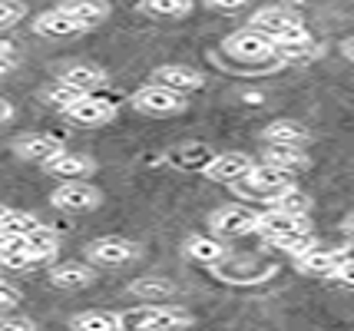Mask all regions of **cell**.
<instances>
[{
	"mask_svg": "<svg viewBox=\"0 0 354 331\" xmlns=\"http://www.w3.org/2000/svg\"><path fill=\"white\" fill-rule=\"evenodd\" d=\"M83 90H77V86H70V83H63V79H57V86H50V90H44V103H50V106H57V110H70L77 100H83Z\"/></svg>",
	"mask_w": 354,
	"mask_h": 331,
	"instance_id": "d6a6232c",
	"label": "cell"
},
{
	"mask_svg": "<svg viewBox=\"0 0 354 331\" xmlns=\"http://www.w3.org/2000/svg\"><path fill=\"white\" fill-rule=\"evenodd\" d=\"M27 245H30L33 265H46V262H53V258H57L60 238H57V232H53L50 225H44V222H40L30 236H27Z\"/></svg>",
	"mask_w": 354,
	"mask_h": 331,
	"instance_id": "cb8c5ba5",
	"label": "cell"
},
{
	"mask_svg": "<svg viewBox=\"0 0 354 331\" xmlns=\"http://www.w3.org/2000/svg\"><path fill=\"white\" fill-rule=\"evenodd\" d=\"M116 100H109V96H93L86 93L83 100H77L70 110L63 113L70 123H77V126H106L116 120Z\"/></svg>",
	"mask_w": 354,
	"mask_h": 331,
	"instance_id": "9c48e42d",
	"label": "cell"
},
{
	"mask_svg": "<svg viewBox=\"0 0 354 331\" xmlns=\"http://www.w3.org/2000/svg\"><path fill=\"white\" fill-rule=\"evenodd\" d=\"M248 23H252V27H259L262 33H268L272 40H295V37H305V33H308L301 14L292 10V7H281V3L255 10Z\"/></svg>",
	"mask_w": 354,
	"mask_h": 331,
	"instance_id": "277c9868",
	"label": "cell"
},
{
	"mask_svg": "<svg viewBox=\"0 0 354 331\" xmlns=\"http://www.w3.org/2000/svg\"><path fill=\"white\" fill-rule=\"evenodd\" d=\"M123 321L126 328H139V331H179L196 325V318L183 312L179 305H162V301H146L142 308L126 312Z\"/></svg>",
	"mask_w": 354,
	"mask_h": 331,
	"instance_id": "7a4b0ae2",
	"label": "cell"
},
{
	"mask_svg": "<svg viewBox=\"0 0 354 331\" xmlns=\"http://www.w3.org/2000/svg\"><path fill=\"white\" fill-rule=\"evenodd\" d=\"M37 321L30 318H0V331H33Z\"/></svg>",
	"mask_w": 354,
	"mask_h": 331,
	"instance_id": "d590c367",
	"label": "cell"
},
{
	"mask_svg": "<svg viewBox=\"0 0 354 331\" xmlns=\"http://www.w3.org/2000/svg\"><path fill=\"white\" fill-rule=\"evenodd\" d=\"M70 328L80 331H120L126 328V321L120 312H83V315L70 318Z\"/></svg>",
	"mask_w": 354,
	"mask_h": 331,
	"instance_id": "484cf974",
	"label": "cell"
},
{
	"mask_svg": "<svg viewBox=\"0 0 354 331\" xmlns=\"http://www.w3.org/2000/svg\"><path fill=\"white\" fill-rule=\"evenodd\" d=\"M248 0H205V7H212V10H222V14H235V10H242Z\"/></svg>",
	"mask_w": 354,
	"mask_h": 331,
	"instance_id": "74e56055",
	"label": "cell"
},
{
	"mask_svg": "<svg viewBox=\"0 0 354 331\" xmlns=\"http://www.w3.org/2000/svg\"><path fill=\"white\" fill-rule=\"evenodd\" d=\"M83 30H86V27H83L63 3L33 17V33H40V37H77V33H83Z\"/></svg>",
	"mask_w": 354,
	"mask_h": 331,
	"instance_id": "4fadbf2b",
	"label": "cell"
},
{
	"mask_svg": "<svg viewBox=\"0 0 354 331\" xmlns=\"http://www.w3.org/2000/svg\"><path fill=\"white\" fill-rule=\"evenodd\" d=\"M10 70H14V64H10V60H0V77H7Z\"/></svg>",
	"mask_w": 354,
	"mask_h": 331,
	"instance_id": "7bdbcfd3",
	"label": "cell"
},
{
	"mask_svg": "<svg viewBox=\"0 0 354 331\" xmlns=\"http://www.w3.org/2000/svg\"><path fill=\"white\" fill-rule=\"evenodd\" d=\"M96 169V162L83 153H70V149H60L57 156H50L44 162L46 176H57V179H86V176Z\"/></svg>",
	"mask_w": 354,
	"mask_h": 331,
	"instance_id": "9a60e30c",
	"label": "cell"
},
{
	"mask_svg": "<svg viewBox=\"0 0 354 331\" xmlns=\"http://www.w3.org/2000/svg\"><path fill=\"white\" fill-rule=\"evenodd\" d=\"M185 258H192L196 265H218V262H225V242L212 232V236H189L183 245Z\"/></svg>",
	"mask_w": 354,
	"mask_h": 331,
	"instance_id": "ac0fdd59",
	"label": "cell"
},
{
	"mask_svg": "<svg viewBox=\"0 0 354 331\" xmlns=\"http://www.w3.org/2000/svg\"><path fill=\"white\" fill-rule=\"evenodd\" d=\"M259 225V212H252L248 205H222L209 216V229L218 238H242L252 236Z\"/></svg>",
	"mask_w": 354,
	"mask_h": 331,
	"instance_id": "ba28073f",
	"label": "cell"
},
{
	"mask_svg": "<svg viewBox=\"0 0 354 331\" xmlns=\"http://www.w3.org/2000/svg\"><path fill=\"white\" fill-rule=\"evenodd\" d=\"M212 146H205V142H185V146H176L169 153V162L172 166H179L185 173H205V166L212 162Z\"/></svg>",
	"mask_w": 354,
	"mask_h": 331,
	"instance_id": "7402d4cb",
	"label": "cell"
},
{
	"mask_svg": "<svg viewBox=\"0 0 354 331\" xmlns=\"http://www.w3.org/2000/svg\"><path fill=\"white\" fill-rule=\"evenodd\" d=\"M268 245L278 249V252H285V255H301V252H308V249H315V245H318V238H315L311 229H298V232H288V236L272 238Z\"/></svg>",
	"mask_w": 354,
	"mask_h": 331,
	"instance_id": "4dcf8cb0",
	"label": "cell"
},
{
	"mask_svg": "<svg viewBox=\"0 0 354 331\" xmlns=\"http://www.w3.org/2000/svg\"><path fill=\"white\" fill-rule=\"evenodd\" d=\"M10 120H14V106L0 96V123H10Z\"/></svg>",
	"mask_w": 354,
	"mask_h": 331,
	"instance_id": "60d3db41",
	"label": "cell"
},
{
	"mask_svg": "<svg viewBox=\"0 0 354 331\" xmlns=\"http://www.w3.org/2000/svg\"><path fill=\"white\" fill-rule=\"evenodd\" d=\"M268 205L285 209V212H295V216H308L311 212V199L301 189H295V186H288L285 192H278L275 199H268Z\"/></svg>",
	"mask_w": 354,
	"mask_h": 331,
	"instance_id": "1f68e13d",
	"label": "cell"
},
{
	"mask_svg": "<svg viewBox=\"0 0 354 331\" xmlns=\"http://www.w3.org/2000/svg\"><path fill=\"white\" fill-rule=\"evenodd\" d=\"M341 57H344L348 64H354V37H344V40H341Z\"/></svg>",
	"mask_w": 354,
	"mask_h": 331,
	"instance_id": "ab89813d",
	"label": "cell"
},
{
	"mask_svg": "<svg viewBox=\"0 0 354 331\" xmlns=\"http://www.w3.org/2000/svg\"><path fill=\"white\" fill-rule=\"evenodd\" d=\"M129 295L142 301H169L176 295V282H169V278H136V282H129Z\"/></svg>",
	"mask_w": 354,
	"mask_h": 331,
	"instance_id": "83f0119b",
	"label": "cell"
},
{
	"mask_svg": "<svg viewBox=\"0 0 354 331\" xmlns=\"http://www.w3.org/2000/svg\"><path fill=\"white\" fill-rule=\"evenodd\" d=\"M0 268H3V272L33 268V255H30V245H27V236L0 238Z\"/></svg>",
	"mask_w": 354,
	"mask_h": 331,
	"instance_id": "603a6c76",
	"label": "cell"
},
{
	"mask_svg": "<svg viewBox=\"0 0 354 331\" xmlns=\"http://www.w3.org/2000/svg\"><path fill=\"white\" fill-rule=\"evenodd\" d=\"M153 79L162 83V86H172L179 93H192V90H202L205 86V73L196 70V66H185V64H162L153 70Z\"/></svg>",
	"mask_w": 354,
	"mask_h": 331,
	"instance_id": "5bb4252c",
	"label": "cell"
},
{
	"mask_svg": "<svg viewBox=\"0 0 354 331\" xmlns=\"http://www.w3.org/2000/svg\"><path fill=\"white\" fill-rule=\"evenodd\" d=\"M324 53V47L305 33V37H295V40H275V64L278 66H308L311 60H318Z\"/></svg>",
	"mask_w": 354,
	"mask_h": 331,
	"instance_id": "8fae6325",
	"label": "cell"
},
{
	"mask_svg": "<svg viewBox=\"0 0 354 331\" xmlns=\"http://www.w3.org/2000/svg\"><path fill=\"white\" fill-rule=\"evenodd\" d=\"M222 53L232 57L235 64H242V66L275 64V40H272L268 33H262L259 27H252V23H248V27L229 33V37L222 40Z\"/></svg>",
	"mask_w": 354,
	"mask_h": 331,
	"instance_id": "6da1fadb",
	"label": "cell"
},
{
	"mask_svg": "<svg viewBox=\"0 0 354 331\" xmlns=\"http://www.w3.org/2000/svg\"><path fill=\"white\" fill-rule=\"evenodd\" d=\"M262 159L265 162H272V166L288 169V173H298V169H305V166H308V156H305V149H301V146H268V142H265Z\"/></svg>",
	"mask_w": 354,
	"mask_h": 331,
	"instance_id": "4316f807",
	"label": "cell"
},
{
	"mask_svg": "<svg viewBox=\"0 0 354 331\" xmlns=\"http://www.w3.org/2000/svg\"><path fill=\"white\" fill-rule=\"evenodd\" d=\"M328 282L335 285H344V288H354V258H344L331 275H328Z\"/></svg>",
	"mask_w": 354,
	"mask_h": 331,
	"instance_id": "e575fe53",
	"label": "cell"
},
{
	"mask_svg": "<svg viewBox=\"0 0 354 331\" xmlns=\"http://www.w3.org/2000/svg\"><path fill=\"white\" fill-rule=\"evenodd\" d=\"M103 192L90 186L86 179H60V186L50 192V205H57L63 212H90L100 209Z\"/></svg>",
	"mask_w": 354,
	"mask_h": 331,
	"instance_id": "8992f818",
	"label": "cell"
},
{
	"mask_svg": "<svg viewBox=\"0 0 354 331\" xmlns=\"http://www.w3.org/2000/svg\"><path fill=\"white\" fill-rule=\"evenodd\" d=\"M192 0H139V10L149 17H166V20H179V17L192 14Z\"/></svg>",
	"mask_w": 354,
	"mask_h": 331,
	"instance_id": "f546056e",
	"label": "cell"
},
{
	"mask_svg": "<svg viewBox=\"0 0 354 331\" xmlns=\"http://www.w3.org/2000/svg\"><path fill=\"white\" fill-rule=\"evenodd\" d=\"M341 229H344L348 236H354V212H351V216H344V222H341Z\"/></svg>",
	"mask_w": 354,
	"mask_h": 331,
	"instance_id": "b9f144b4",
	"label": "cell"
},
{
	"mask_svg": "<svg viewBox=\"0 0 354 331\" xmlns=\"http://www.w3.org/2000/svg\"><path fill=\"white\" fill-rule=\"evenodd\" d=\"M0 272H3V268H0ZM0 278H3V275H0Z\"/></svg>",
	"mask_w": 354,
	"mask_h": 331,
	"instance_id": "f6af8a7d",
	"label": "cell"
},
{
	"mask_svg": "<svg viewBox=\"0 0 354 331\" xmlns=\"http://www.w3.org/2000/svg\"><path fill=\"white\" fill-rule=\"evenodd\" d=\"M96 272H93V262L83 265V262H63L50 272V285L60 288V292H80V288H90Z\"/></svg>",
	"mask_w": 354,
	"mask_h": 331,
	"instance_id": "d6986e66",
	"label": "cell"
},
{
	"mask_svg": "<svg viewBox=\"0 0 354 331\" xmlns=\"http://www.w3.org/2000/svg\"><path fill=\"white\" fill-rule=\"evenodd\" d=\"M57 79L77 86L83 93H93V90H100L106 83V70L103 66H93V64H66L57 70Z\"/></svg>",
	"mask_w": 354,
	"mask_h": 331,
	"instance_id": "ffe728a7",
	"label": "cell"
},
{
	"mask_svg": "<svg viewBox=\"0 0 354 331\" xmlns=\"http://www.w3.org/2000/svg\"><path fill=\"white\" fill-rule=\"evenodd\" d=\"M0 60H10V64H17V44H14V40H7V37H0Z\"/></svg>",
	"mask_w": 354,
	"mask_h": 331,
	"instance_id": "f35d334b",
	"label": "cell"
},
{
	"mask_svg": "<svg viewBox=\"0 0 354 331\" xmlns=\"http://www.w3.org/2000/svg\"><path fill=\"white\" fill-rule=\"evenodd\" d=\"M288 186H295L292 173L262 159V162H255L232 189L239 192V196H245V199H265V202H268V199H275L278 192H285Z\"/></svg>",
	"mask_w": 354,
	"mask_h": 331,
	"instance_id": "3957f363",
	"label": "cell"
},
{
	"mask_svg": "<svg viewBox=\"0 0 354 331\" xmlns=\"http://www.w3.org/2000/svg\"><path fill=\"white\" fill-rule=\"evenodd\" d=\"M27 17V3L24 0H0V33L17 27Z\"/></svg>",
	"mask_w": 354,
	"mask_h": 331,
	"instance_id": "836d02e7",
	"label": "cell"
},
{
	"mask_svg": "<svg viewBox=\"0 0 354 331\" xmlns=\"http://www.w3.org/2000/svg\"><path fill=\"white\" fill-rule=\"evenodd\" d=\"M60 149H66L57 136H46V133H27V136H17L14 140V153L27 162H40L44 166L50 156H57Z\"/></svg>",
	"mask_w": 354,
	"mask_h": 331,
	"instance_id": "2e32d148",
	"label": "cell"
},
{
	"mask_svg": "<svg viewBox=\"0 0 354 331\" xmlns=\"http://www.w3.org/2000/svg\"><path fill=\"white\" fill-rule=\"evenodd\" d=\"M17 301H20V292H17L10 282L0 278V308H14Z\"/></svg>",
	"mask_w": 354,
	"mask_h": 331,
	"instance_id": "8d00e7d4",
	"label": "cell"
},
{
	"mask_svg": "<svg viewBox=\"0 0 354 331\" xmlns=\"http://www.w3.org/2000/svg\"><path fill=\"white\" fill-rule=\"evenodd\" d=\"M252 166H255V159L248 153H216L202 176L212 179V182H222V186H235Z\"/></svg>",
	"mask_w": 354,
	"mask_h": 331,
	"instance_id": "7c38bea8",
	"label": "cell"
},
{
	"mask_svg": "<svg viewBox=\"0 0 354 331\" xmlns=\"http://www.w3.org/2000/svg\"><path fill=\"white\" fill-rule=\"evenodd\" d=\"M298 229H311L308 216H295V212H285V209H275V205H268L265 212H259V225H255V236H262L265 242H272V238L288 236V232H298Z\"/></svg>",
	"mask_w": 354,
	"mask_h": 331,
	"instance_id": "30bf717a",
	"label": "cell"
},
{
	"mask_svg": "<svg viewBox=\"0 0 354 331\" xmlns=\"http://www.w3.org/2000/svg\"><path fill=\"white\" fill-rule=\"evenodd\" d=\"M3 212H7V205H0V216H3Z\"/></svg>",
	"mask_w": 354,
	"mask_h": 331,
	"instance_id": "ee69618b",
	"label": "cell"
},
{
	"mask_svg": "<svg viewBox=\"0 0 354 331\" xmlns=\"http://www.w3.org/2000/svg\"><path fill=\"white\" fill-rule=\"evenodd\" d=\"M133 258H139V245L123 236H103V238H93L86 245V262H93L100 268L129 265Z\"/></svg>",
	"mask_w": 354,
	"mask_h": 331,
	"instance_id": "52a82bcc",
	"label": "cell"
},
{
	"mask_svg": "<svg viewBox=\"0 0 354 331\" xmlns=\"http://www.w3.org/2000/svg\"><path fill=\"white\" fill-rule=\"evenodd\" d=\"M63 7L77 17L86 30H90V27H100L109 17V0H63Z\"/></svg>",
	"mask_w": 354,
	"mask_h": 331,
	"instance_id": "d4e9b609",
	"label": "cell"
},
{
	"mask_svg": "<svg viewBox=\"0 0 354 331\" xmlns=\"http://www.w3.org/2000/svg\"><path fill=\"white\" fill-rule=\"evenodd\" d=\"M40 225V219L33 212H20V209H7L0 216V238H14V236H30L33 229Z\"/></svg>",
	"mask_w": 354,
	"mask_h": 331,
	"instance_id": "f1b7e54d",
	"label": "cell"
},
{
	"mask_svg": "<svg viewBox=\"0 0 354 331\" xmlns=\"http://www.w3.org/2000/svg\"><path fill=\"white\" fill-rule=\"evenodd\" d=\"M129 103H133V110L146 113V116H176V113L185 110V93L149 79L146 86H139L136 93L129 96Z\"/></svg>",
	"mask_w": 354,
	"mask_h": 331,
	"instance_id": "5b68a950",
	"label": "cell"
},
{
	"mask_svg": "<svg viewBox=\"0 0 354 331\" xmlns=\"http://www.w3.org/2000/svg\"><path fill=\"white\" fill-rule=\"evenodd\" d=\"M308 140V126H301L298 120H272L262 129V142H268V146H305Z\"/></svg>",
	"mask_w": 354,
	"mask_h": 331,
	"instance_id": "44dd1931",
	"label": "cell"
},
{
	"mask_svg": "<svg viewBox=\"0 0 354 331\" xmlns=\"http://www.w3.org/2000/svg\"><path fill=\"white\" fill-rule=\"evenodd\" d=\"M348 255L338 252V249H322V245H315L308 252L295 255V268L301 272V275H318V278H328L335 268L344 262Z\"/></svg>",
	"mask_w": 354,
	"mask_h": 331,
	"instance_id": "e0dca14e",
	"label": "cell"
}]
</instances>
